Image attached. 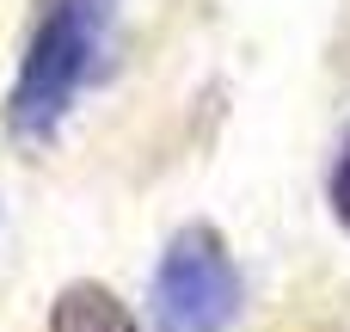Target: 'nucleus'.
I'll return each instance as SVG.
<instances>
[{
    "instance_id": "2",
    "label": "nucleus",
    "mask_w": 350,
    "mask_h": 332,
    "mask_svg": "<svg viewBox=\"0 0 350 332\" xmlns=\"http://www.w3.org/2000/svg\"><path fill=\"white\" fill-rule=\"evenodd\" d=\"M148 314L154 332H228L240 314V271L228 240L209 222H185L160 265H154V290H148Z\"/></svg>"
},
{
    "instance_id": "3",
    "label": "nucleus",
    "mask_w": 350,
    "mask_h": 332,
    "mask_svg": "<svg viewBox=\"0 0 350 332\" xmlns=\"http://www.w3.org/2000/svg\"><path fill=\"white\" fill-rule=\"evenodd\" d=\"M49 332H135V314L123 308L117 290L80 277L49 302Z\"/></svg>"
},
{
    "instance_id": "1",
    "label": "nucleus",
    "mask_w": 350,
    "mask_h": 332,
    "mask_svg": "<svg viewBox=\"0 0 350 332\" xmlns=\"http://www.w3.org/2000/svg\"><path fill=\"white\" fill-rule=\"evenodd\" d=\"M117 25V0H37L31 12V37L6 92V136L12 142H55V129L68 123L80 86L98 74L105 43Z\"/></svg>"
},
{
    "instance_id": "4",
    "label": "nucleus",
    "mask_w": 350,
    "mask_h": 332,
    "mask_svg": "<svg viewBox=\"0 0 350 332\" xmlns=\"http://www.w3.org/2000/svg\"><path fill=\"white\" fill-rule=\"evenodd\" d=\"M326 197H332V216L345 222V234H350V136H345V148H338V160H332V179H326Z\"/></svg>"
}]
</instances>
